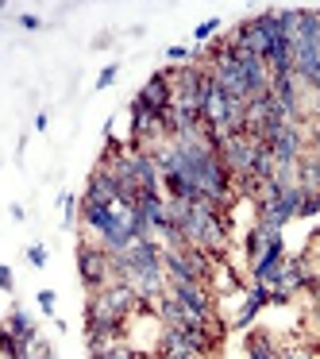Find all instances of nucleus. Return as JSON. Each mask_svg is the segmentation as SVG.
<instances>
[{"instance_id":"obj_1","label":"nucleus","mask_w":320,"mask_h":359,"mask_svg":"<svg viewBox=\"0 0 320 359\" xmlns=\"http://www.w3.org/2000/svg\"><path fill=\"white\" fill-rule=\"evenodd\" d=\"M78 274H81L89 294H97V290H104V286H116L120 282L116 255L104 251L101 243H93V240H81L78 243Z\"/></svg>"},{"instance_id":"obj_2","label":"nucleus","mask_w":320,"mask_h":359,"mask_svg":"<svg viewBox=\"0 0 320 359\" xmlns=\"http://www.w3.org/2000/svg\"><path fill=\"white\" fill-rule=\"evenodd\" d=\"M258 147H263V140H251V135H232V140L220 143V158H224L228 174H232L235 182L255 178V158H258Z\"/></svg>"},{"instance_id":"obj_3","label":"nucleus","mask_w":320,"mask_h":359,"mask_svg":"<svg viewBox=\"0 0 320 359\" xmlns=\"http://www.w3.org/2000/svg\"><path fill=\"white\" fill-rule=\"evenodd\" d=\"M266 147L274 151L278 166H301V158H305V128H301V124L278 128V132L266 140Z\"/></svg>"},{"instance_id":"obj_4","label":"nucleus","mask_w":320,"mask_h":359,"mask_svg":"<svg viewBox=\"0 0 320 359\" xmlns=\"http://www.w3.org/2000/svg\"><path fill=\"white\" fill-rule=\"evenodd\" d=\"M281 274H286V240L274 236V240L266 243L263 259L251 266V278L263 282V286H281Z\"/></svg>"},{"instance_id":"obj_5","label":"nucleus","mask_w":320,"mask_h":359,"mask_svg":"<svg viewBox=\"0 0 320 359\" xmlns=\"http://www.w3.org/2000/svg\"><path fill=\"white\" fill-rule=\"evenodd\" d=\"M135 101H139L143 109H151V112H158V116H162V112L174 104V81H170V74H166V70L151 74L147 86L135 93Z\"/></svg>"},{"instance_id":"obj_6","label":"nucleus","mask_w":320,"mask_h":359,"mask_svg":"<svg viewBox=\"0 0 320 359\" xmlns=\"http://www.w3.org/2000/svg\"><path fill=\"white\" fill-rule=\"evenodd\" d=\"M263 305H270V286L255 282V286L247 290V297H243V305H239V313H235L232 328H243V332H247V328L255 325V317L263 313Z\"/></svg>"},{"instance_id":"obj_7","label":"nucleus","mask_w":320,"mask_h":359,"mask_svg":"<svg viewBox=\"0 0 320 359\" xmlns=\"http://www.w3.org/2000/svg\"><path fill=\"white\" fill-rule=\"evenodd\" d=\"M4 328H8L16 340H24V344H32L35 336H39V325H35V317L24 309V305H12L8 317H4Z\"/></svg>"},{"instance_id":"obj_8","label":"nucleus","mask_w":320,"mask_h":359,"mask_svg":"<svg viewBox=\"0 0 320 359\" xmlns=\"http://www.w3.org/2000/svg\"><path fill=\"white\" fill-rule=\"evenodd\" d=\"M243 348H247V359H278V344H274V336L263 332V328H247Z\"/></svg>"},{"instance_id":"obj_9","label":"nucleus","mask_w":320,"mask_h":359,"mask_svg":"<svg viewBox=\"0 0 320 359\" xmlns=\"http://www.w3.org/2000/svg\"><path fill=\"white\" fill-rule=\"evenodd\" d=\"M297 186L305 189V194H320V151H305L301 166H297Z\"/></svg>"},{"instance_id":"obj_10","label":"nucleus","mask_w":320,"mask_h":359,"mask_svg":"<svg viewBox=\"0 0 320 359\" xmlns=\"http://www.w3.org/2000/svg\"><path fill=\"white\" fill-rule=\"evenodd\" d=\"M266 243H270V236H266V232H263V228H258V224H251V228H247V236H243V255L251 259V266H255L258 259H263Z\"/></svg>"},{"instance_id":"obj_11","label":"nucleus","mask_w":320,"mask_h":359,"mask_svg":"<svg viewBox=\"0 0 320 359\" xmlns=\"http://www.w3.org/2000/svg\"><path fill=\"white\" fill-rule=\"evenodd\" d=\"M62 217H66V224H74V220H81V201L74 194H62Z\"/></svg>"},{"instance_id":"obj_12","label":"nucleus","mask_w":320,"mask_h":359,"mask_svg":"<svg viewBox=\"0 0 320 359\" xmlns=\"http://www.w3.org/2000/svg\"><path fill=\"white\" fill-rule=\"evenodd\" d=\"M35 297H39V309L47 313L50 320H55V317H58V313H55V305H58V294H55V290H39Z\"/></svg>"},{"instance_id":"obj_13","label":"nucleus","mask_w":320,"mask_h":359,"mask_svg":"<svg viewBox=\"0 0 320 359\" xmlns=\"http://www.w3.org/2000/svg\"><path fill=\"white\" fill-rule=\"evenodd\" d=\"M116 78H120V62H109L101 74H97V89H109Z\"/></svg>"},{"instance_id":"obj_14","label":"nucleus","mask_w":320,"mask_h":359,"mask_svg":"<svg viewBox=\"0 0 320 359\" xmlns=\"http://www.w3.org/2000/svg\"><path fill=\"white\" fill-rule=\"evenodd\" d=\"M27 263H32L35 271H43V266H47V248H43V243H32V248H27Z\"/></svg>"},{"instance_id":"obj_15","label":"nucleus","mask_w":320,"mask_h":359,"mask_svg":"<svg viewBox=\"0 0 320 359\" xmlns=\"http://www.w3.org/2000/svg\"><path fill=\"white\" fill-rule=\"evenodd\" d=\"M216 32H220V20H204V24H197V43L212 39Z\"/></svg>"},{"instance_id":"obj_16","label":"nucleus","mask_w":320,"mask_h":359,"mask_svg":"<svg viewBox=\"0 0 320 359\" xmlns=\"http://www.w3.org/2000/svg\"><path fill=\"white\" fill-rule=\"evenodd\" d=\"M278 359H316L309 348H278Z\"/></svg>"},{"instance_id":"obj_17","label":"nucleus","mask_w":320,"mask_h":359,"mask_svg":"<svg viewBox=\"0 0 320 359\" xmlns=\"http://www.w3.org/2000/svg\"><path fill=\"white\" fill-rule=\"evenodd\" d=\"M316 212H320L316 197H312V194H305V201H301V212H297V217H301V220H309V217H316Z\"/></svg>"},{"instance_id":"obj_18","label":"nucleus","mask_w":320,"mask_h":359,"mask_svg":"<svg viewBox=\"0 0 320 359\" xmlns=\"http://www.w3.org/2000/svg\"><path fill=\"white\" fill-rule=\"evenodd\" d=\"M289 302H293V294L286 286H270V305H289Z\"/></svg>"},{"instance_id":"obj_19","label":"nucleus","mask_w":320,"mask_h":359,"mask_svg":"<svg viewBox=\"0 0 320 359\" xmlns=\"http://www.w3.org/2000/svg\"><path fill=\"white\" fill-rule=\"evenodd\" d=\"M20 27H24V32H39V27H43V16H35V12H24V16H20Z\"/></svg>"},{"instance_id":"obj_20","label":"nucleus","mask_w":320,"mask_h":359,"mask_svg":"<svg viewBox=\"0 0 320 359\" xmlns=\"http://www.w3.org/2000/svg\"><path fill=\"white\" fill-rule=\"evenodd\" d=\"M0 286H4V294H12V286H16L12 282V266H0Z\"/></svg>"},{"instance_id":"obj_21","label":"nucleus","mask_w":320,"mask_h":359,"mask_svg":"<svg viewBox=\"0 0 320 359\" xmlns=\"http://www.w3.org/2000/svg\"><path fill=\"white\" fill-rule=\"evenodd\" d=\"M312 151H320V124H312Z\"/></svg>"},{"instance_id":"obj_22","label":"nucleus","mask_w":320,"mask_h":359,"mask_svg":"<svg viewBox=\"0 0 320 359\" xmlns=\"http://www.w3.org/2000/svg\"><path fill=\"white\" fill-rule=\"evenodd\" d=\"M312 325L320 328V305H312Z\"/></svg>"},{"instance_id":"obj_23","label":"nucleus","mask_w":320,"mask_h":359,"mask_svg":"<svg viewBox=\"0 0 320 359\" xmlns=\"http://www.w3.org/2000/svg\"><path fill=\"white\" fill-rule=\"evenodd\" d=\"M312 112H316V124H320V93H316V101H312Z\"/></svg>"},{"instance_id":"obj_24","label":"nucleus","mask_w":320,"mask_h":359,"mask_svg":"<svg viewBox=\"0 0 320 359\" xmlns=\"http://www.w3.org/2000/svg\"><path fill=\"white\" fill-rule=\"evenodd\" d=\"M55 359H58V355H55Z\"/></svg>"}]
</instances>
